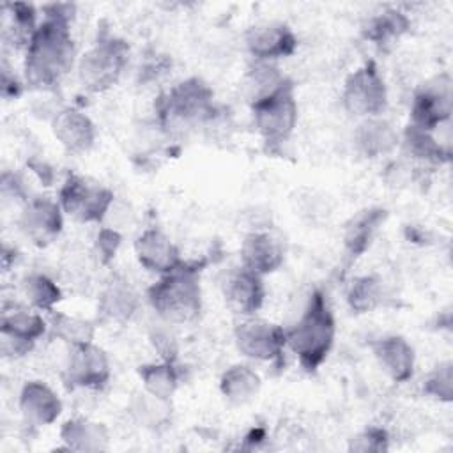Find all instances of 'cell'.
<instances>
[{"label":"cell","mask_w":453,"mask_h":453,"mask_svg":"<svg viewBox=\"0 0 453 453\" xmlns=\"http://www.w3.org/2000/svg\"><path fill=\"white\" fill-rule=\"evenodd\" d=\"M19 225L37 244L50 242L62 230V207L58 202L46 196L34 198L21 212Z\"/></svg>","instance_id":"obj_14"},{"label":"cell","mask_w":453,"mask_h":453,"mask_svg":"<svg viewBox=\"0 0 453 453\" xmlns=\"http://www.w3.org/2000/svg\"><path fill=\"white\" fill-rule=\"evenodd\" d=\"M129 46L117 37H99V41L80 58L78 78L88 92L110 88L127 64Z\"/></svg>","instance_id":"obj_5"},{"label":"cell","mask_w":453,"mask_h":453,"mask_svg":"<svg viewBox=\"0 0 453 453\" xmlns=\"http://www.w3.org/2000/svg\"><path fill=\"white\" fill-rule=\"evenodd\" d=\"M409 28V19L393 9H388L377 16H373L363 28L366 39L375 44H386L393 39H398Z\"/></svg>","instance_id":"obj_27"},{"label":"cell","mask_w":453,"mask_h":453,"mask_svg":"<svg viewBox=\"0 0 453 453\" xmlns=\"http://www.w3.org/2000/svg\"><path fill=\"white\" fill-rule=\"evenodd\" d=\"M342 101L345 110L357 117H379L386 110V83L373 62H366L347 78L342 92Z\"/></svg>","instance_id":"obj_7"},{"label":"cell","mask_w":453,"mask_h":453,"mask_svg":"<svg viewBox=\"0 0 453 453\" xmlns=\"http://www.w3.org/2000/svg\"><path fill=\"white\" fill-rule=\"evenodd\" d=\"M388 448H389L388 432L379 426H370L363 430L361 434L352 437L349 444L350 451H361V453H366V451L379 453V451H386Z\"/></svg>","instance_id":"obj_33"},{"label":"cell","mask_w":453,"mask_h":453,"mask_svg":"<svg viewBox=\"0 0 453 453\" xmlns=\"http://www.w3.org/2000/svg\"><path fill=\"white\" fill-rule=\"evenodd\" d=\"M138 262L154 273L166 274L182 264L179 250L166 234L157 228L145 230L134 242Z\"/></svg>","instance_id":"obj_15"},{"label":"cell","mask_w":453,"mask_h":453,"mask_svg":"<svg viewBox=\"0 0 453 453\" xmlns=\"http://www.w3.org/2000/svg\"><path fill=\"white\" fill-rule=\"evenodd\" d=\"M138 373L145 391L161 400H170L179 386V373L173 363H168V361H163L157 365L156 363L143 365L140 366Z\"/></svg>","instance_id":"obj_26"},{"label":"cell","mask_w":453,"mask_h":453,"mask_svg":"<svg viewBox=\"0 0 453 453\" xmlns=\"http://www.w3.org/2000/svg\"><path fill=\"white\" fill-rule=\"evenodd\" d=\"M23 294L27 297V301L37 308V310H44V311H53L55 304L60 301L62 292L57 287V283L53 280H50L46 274H28L23 283H21Z\"/></svg>","instance_id":"obj_29"},{"label":"cell","mask_w":453,"mask_h":453,"mask_svg":"<svg viewBox=\"0 0 453 453\" xmlns=\"http://www.w3.org/2000/svg\"><path fill=\"white\" fill-rule=\"evenodd\" d=\"M246 46L258 62H269L292 55L297 48V39L283 23H262L248 30Z\"/></svg>","instance_id":"obj_13"},{"label":"cell","mask_w":453,"mask_h":453,"mask_svg":"<svg viewBox=\"0 0 453 453\" xmlns=\"http://www.w3.org/2000/svg\"><path fill=\"white\" fill-rule=\"evenodd\" d=\"M336 334L333 311L320 290L313 292L306 310L292 329L287 331V345L308 372L317 370L327 357Z\"/></svg>","instance_id":"obj_2"},{"label":"cell","mask_w":453,"mask_h":453,"mask_svg":"<svg viewBox=\"0 0 453 453\" xmlns=\"http://www.w3.org/2000/svg\"><path fill=\"white\" fill-rule=\"evenodd\" d=\"M354 140L359 152H363L366 157H377L391 152L398 145V133L388 120L370 117L357 126Z\"/></svg>","instance_id":"obj_23"},{"label":"cell","mask_w":453,"mask_h":453,"mask_svg":"<svg viewBox=\"0 0 453 453\" xmlns=\"http://www.w3.org/2000/svg\"><path fill=\"white\" fill-rule=\"evenodd\" d=\"M402 145H403V150L416 159L442 161V159L449 157V152H446L442 149V145L439 142H435L428 131H423L412 124H409L405 127Z\"/></svg>","instance_id":"obj_28"},{"label":"cell","mask_w":453,"mask_h":453,"mask_svg":"<svg viewBox=\"0 0 453 453\" xmlns=\"http://www.w3.org/2000/svg\"><path fill=\"white\" fill-rule=\"evenodd\" d=\"M110 379V363L103 349L90 343L71 345L64 380L71 388L101 389Z\"/></svg>","instance_id":"obj_12"},{"label":"cell","mask_w":453,"mask_h":453,"mask_svg":"<svg viewBox=\"0 0 453 453\" xmlns=\"http://www.w3.org/2000/svg\"><path fill=\"white\" fill-rule=\"evenodd\" d=\"M234 338L239 352L257 361L280 359L287 345V331L281 326L262 319L239 322Z\"/></svg>","instance_id":"obj_9"},{"label":"cell","mask_w":453,"mask_h":453,"mask_svg":"<svg viewBox=\"0 0 453 453\" xmlns=\"http://www.w3.org/2000/svg\"><path fill=\"white\" fill-rule=\"evenodd\" d=\"M283 248L267 232H251L241 244L242 267L255 274H269L283 264Z\"/></svg>","instance_id":"obj_20"},{"label":"cell","mask_w":453,"mask_h":453,"mask_svg":"<svg viewBox=\"0 0 453 453\" xmlns=\"http://www.w3.org/2000/svg\"><path fill=\"white\" fill-rule=\"evenodd\" d=\"M60 441L71 451L97 453L110 446V434L103 423L90 421L85 418L69 419L60 428Z\"/></svg>","instance_id":"obj_22"},{"label":"cell","mask_w":453,"mask_h":453,"mask_svg":"<svg viewBox=\"0 0 453 453\" xmlns=\"http://www.w3.org/2000/svg\"><path fill=\"white\" fill-rule=\"evenodd\" d=\"M73 62L74 42L69 28V5H50L44 21L27 42V83L35 88H53L71 71Z\"/></svg>","instance_id":"obj_1"},{"label":"cell","mask_w":453,"mask_h":453,"mask_svg":"<svg viewBox=\"0 0 453 453\" xmlns=\"http://www.w3.org/2000/svg\"><path fill=\"white\" fill-rule=\"evenodd\" d=\"M46 331L41 315L25 308H4L0 326V350L5 357H19L32 350L37 338Z\"/></svg>","instance_id":"obj_11"},{"label":"cell","mask_w":453,"mask_h":453,"mask_svg":"<svg viewBox=\"0 0 453 453\" xmlns=\"http://www.w3.org/2000/svg\"><path fill=\"white\" fill-rule=\"evenodd\" d=\"M214 92L200 78H188L159 97L157 113L163 122L195 124L214 115Z\"/></svg>","instance_id":"obj_6"},{"label":"cell","mask_w":453,"mask_h":453,"mask_svg":"<svg viewBox=\"0 0 453 453\" xmlns=\"http://www.w3.org/2000/svg\"><path fill=\"white\" fill-rule=\"evenodd\" d=\"M51 333L71 343V345H81L90 343L94 338V324L78 317H71L65 313H55L51 311Z\"/></svg>","instance_id":"obj_31"},{"label":"cell","mask_w":453,"mask_h":453,"mask_svg":"<svg viewBox=\"0 0 453 453\" xmlns=\"http://www.w3.org/2000/svg\"><path fill=\"white\" fill-rule=\"evenodd\" d=\"M386 218L388 211L382 207H370L350 218L343 232V246L350 260H356L370 248L377 230L382 226Z\"/></svg>","instance_id":"obj_21"},{"label":"cell","mask_w":453,"mask_h":453,"mask_svg":"<svg viewBox=\"0 0 453 453\" xmlns=\"http://www.w3.org/2000/svg\"><path fill=\"white\" fill-rule=\"evenodd\" d=\"M372 350L380 368L395 382H407L414 373V349L396 334L382 336L372 342Z\"/></svg>","instance_id":"obj_18"},{"label":"cell","mask_w":453,"mask_h":453,"mask_svg":"<svg viewBox=\"0 0 453 453\" xmlns=\"http://www.w3.org/2000/svg\"><path fill=\"white\" fill-rule=\"evenodd\" d=\"M152 308L165 320L184 324L200 315L202 288L198 265L182 262L177 269L161 274V278L147 290Z\"/></svg>","instance_id":"obj_3"},{"label":"cell","mask_w":453,"mask_h":453,"mask_svg":"<svg viewBox=\"0 0 453 453\" xmlns=\"http://www.w3.org/2000/svg\"><path fill=\"white\" fill-rule=\"evenodd\" d=\"M265 297V288L260 274L244 267L232 273L225 281L226 304L241 315H253L260 310Z\"/></svg>","instance_id":"obj_19"},{"label":"cell","mask_w":453,"mask_h":453,"mask_svg":"<svg viewBox=\"0 0 453 453\" xmlns=\"http://www.w3.org/2000/svg\"><path fill=\"white\" fill-rule=\"evenodd\" d=\"M19 411L28 425L46 426L60 416L62 402L50 386L39 380H30L19 393Z\"/></svg>","instance_id":"obj_17"},{"label":"cell","mask_w":453,"mask_h":453,"mask_svg":"<svg viewBox=\"0 0 453 453\" xmlns=\"http://www.w3.org/2000/svg\"><path fill=\"white\" fill-rule=\"evenodd\" d=\"M260 384L262 380L251 366L234 365L221 375L219 389L228 402L241 405L251 402L258 395Z\"/></svg>","instance_id":"obj_25"},{"label":"cell","mask_w":453,"mask_h":453,"mask_svg":"<svg viewBox=\"0 0 453 453\" xmlns=\"http://www.w3.org/2000/svg\"><path fill=\"white\" fill-rule=\"evenodd\" d=\"M120 234L113 228H101L99 234H97V239H96V246H97V251H99V257L104 264H108L115 253H117V248L120 246Z\"/></svg>","instance_id":"obj_34"},{"label":"cell","mask_w":453,"mask_h":453,"mask_svg":"<svg viewBox=\"0 0 453 453\" xmlns=\"http://www.w3.org/2000/svg\"><path fill=\"white\" fill-rule=\"evenodd\" d=\"M138 296L124 278H113L99 297V311L104 319L127 322L138 310Z\"/></svg>","instance_id":"obj_24"},{"label":"cell","mask_w":453,"mask_h":453,"mask_svg":"<svg viewBox=\"0 0 453 453\" xmlns=\"http://www.w3.org/2000/svg\"><path fill=\"white\" fill-rule=\"evenodd\" d=\"M113 202V193L99 184H90L76 173H69L64 180L58 203L64 212L81 223H99Z\"/></svg>","instance_id":"obj_8"},{"label":"cell","mask_w":453,"mask_h":453,"mask_svg":"<svg viewBox=\"0 0 453 453\" xmlns=\"http://www.w3.org/2000/svg\"><path fill=\"white\" fill-rule=\"evenodd\" d=\"M253 122L269 149L285 143L297 124L294 83L285 78L276 88L251 101Z\"/></svg>","instance_id":"obj_4"},{"label":"cell","mask_w":453,"mask_h":453,"mask_svg":"<svg viewBox=\"0 0 453 453\" xmlns=\"http://www.w3.org/2000/svg\"><path fill=\"white\" fill-rule=\"evenodd\" d=\"M51 129L60 145L74 154L87 152L96 142V126L80 110L64 108L60 110L51 122Z\"/></svg>","instance_id":"obj_16"},{"label":"cell","mask_w":453,"mask_h":453,"mask_svg":"<svg viewBox=\"0 0 453 453\" xmlns=\"http://www.w3.org/2000/svg\"><path fill=\"white\" fill-rule=\"evenodd\" d=\"M423 391L441 402H451L453 398V365L451 361L439 363L425 379Z\"/></svg>","instance_id":"obj_32"},{"label":"cell","mask_w":453,"mask_h":453,"mask_svg":"<svg viewBox=\"0 0 453 453\" xmlns=\"http://www.w3.org/2000/svg\"><path fill=\"white\" fill-rule=\"evenodd\" d=\"M382 299V285L377 276L366 274L352 281L347 292V303L354 313H368L379 306Z\"/></svg>","instance_id":"obj_30"},{"label":"cell","mask_w":453,"mask_h":453,"mask_svg":"<svg viewBox=\"0 0 453 453\" xmlns=\"http://www.w3.org/2000/svg\"><path fill=\"white\" fill-rule=\"evenodd\" d=\"M451 115V78L439 74L423 83L414 94L411 106L412 126L423 131H434Z\"/></svg>","instance_id":"obj_10"}]
</instances>
